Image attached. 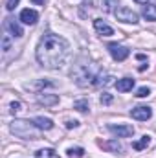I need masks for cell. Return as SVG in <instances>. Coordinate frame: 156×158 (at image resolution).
Returning <instances> with one entry per match:
<instances>
[{
    "label": "cell",
    "mask_w": 156,
    "mask_h": 158,
    "mask_svg": "<svg viewBox=\"0 0 156 158\" xmlns=\"http://www.w3.org/2000/svg\"><path fill=\"white\" fill-rule=\"evenodd\" d=\"M74 109L79 110V112H88V109H90V107H88V101H86V99H79V101L74 103Z\"/></svg>",
    "instance_id": "ac0fdd59"
},
{
    "label": "cell",
    "mask_w": 156,
    "mask_h": 158,
    "mask_svg": "<svg viewBox=\"0 0 156 158\" xmlns=\"http://www.w3.org/2000/svg\"><path fill=\"white\" fill-rule=\"evenodd\" d=\"M114 85H116V88L119 92H129V90H132V86H134V79L123 77V79H117Z\"/></svg>",
    "instance_id": "4fadbf2b"
},
{
    "label": "cell",
    "mask_w": 156,
    "mask_h": 158,
    "mask_svg": "<svg viewBox=\"0 0 156 158\" xmlns=\"http://www.w3.org/2000/svg\"><path fill=\"white\" fill-rule=\"evenodd\" d=\"M151 94V88H147V86H142V88H138V92H136V98H147Z\"/></svg>",
    "instance_id": "44dd1931"
},
{
    "label": "cell",
    "mask_w": 156,
    "mask_h": 158,
    "mask_svg": "<svg viewBox=\"0 0 156 158\" xmlns=\"http://www.w3.org/2000/svg\"><path fill=\"white\" fill-rule=\"evenodd\" d=\"M101 103H103V105H110V103H112V96L107 94V92L101 94Z\"/></svg>",
    "instance_id": "603a6c76"
},
{
    "label": "cell",
    "mask_w": 156,
    "mask_h": 158,
    "mask_svg": "<svg viewBox=\"0 0 156 158\" xmlns=\"http://www.w3.org/2000/svg\"><path fill=\"white\" fill-rule=\"evenodd\" d=\"M33 123H35V127L40 129V131H50V129H53V121L50 118H44V116L33 118Z\"/></svg>",
    "instance_id": "8fae6325"
},
{
    "label": "cell",
    "mask_w": 156,
    "mask_h": 158,
    "mask_svg": "<svg viewBox=\"0 0 156 158\" xmlns=\"http://www.w3.org/2000/svg\"><path fill=\"white\" fill-rule=\"evenodd\" d=\"M18 110H20V101H13V103H11V112L17 114Z\"/></svg>",
    "instance_id": "cb8c5ba5"
},
{
    "label": "cell",
    "mask_w": 156,
    "mask_h": 158,
    "mask_svg": "<svg viewBox=\"0 0 156 158\" xmlns=\"http://www.w3.org/2000/svg\"><path fill=\"white\" fill-rule=\"evenodd\" d=\"M143 17L147 19V20H156V4H147V6H143Z\"/></svg>",
    "instance_id": "9a60e30c"
},
{
    "label": "cell",
    "mask_w": 156,
    "mask_h": 158,
    "mask_svg": "<svg viewBox=\"0 0 156 158\" xmlns=\"http://www.w3.org/2000/svg\"><path fill=\"white\" fill-rule=\"evenodd\" d=\"M117 0H107V6H105V9L107 11H112V4H116Z\"/></svg>",
    "instance_id": "484cf974"
},
{
    "label": "cell",
    "mask_w": 156,
    "mask_h": 158,
    "mask_svg": "<svg viewBox=\"0 0 156 158\" xmlns=\"http://www.w3.org/2000/svg\"><path fill=\"white\" fill-rule=\"evenodd\" d=\"M109 131L112 134H116L117 138H129L134 134V127L132 125H109Z\"/></svg>",
    "instance_id": "8992f818"
},
{
    "label": "cell",
    "mask_w": 156,
    "mask_h": 158,
    "mask_svg": "<svg viewBox=\"0 0 156 158\" xmlns=\"http://www.w3.org/2000/svg\"><path fill=\"white\" fill-rule=\"evenodd\" d=\"M37 101H39L40 105H55V103H59V96H55V94H37Z\"/></svg>",
    "instance_id": "7c38bea8"
},
{
    "label": "cell",
    "mask_w": 156,
    "mask_h": 158,
    "mask_svg": "<svg viewBox=\"0 0 156 158\" xmlns=\"http://www.w3.org/2000/svg\"><path fill=\"white\" fill-rule=\"evenodd\" d=\"M11 132L18 138L24 140H37V127L33 121H26V119H15L9 125Z\"/></svg>",
    "instance_id": "3957f363"
},
{
    "label": "cell",
    "mask_w": 156,
    "mask_h": 158,
    "mask_svg": "<svg viewBox=\"0 0 156 158\" xmlns=\"http://www.w3.org/2000/svg\"><path fill=\"white\" fill-rule=\"evenodd\" d=\"M103 70H97L94 64H90V63H84V64H77L76 66V70H72V77L76 79V83H77L79 86H96V83H97V77H99V74H101Z\"/></svg>",
    "instance_id": "7a4b0ae2"
},
{
    "label": "cell",
    "mask_w": 156,
    "mask_h": 158,
    "mask_svg": "<svg viewBox=\"0 0 156 158\" xmlns=\"http://www.w3.org/2000/svg\"><path fill=\"white\" fill-rule=\"evenodd\" d=\"M109 52H110V55H112V59L114 61H125L127 57H129V48H125V46H119L116 42H112V44H109Z\"/></svg>",
    "instance_id": "5b68a950"
},
{
    "label": "cell",
    "mask_w": 156,
    "mask_h": 158,
    "mask_svg": "<svg viewBox=\"0 0 156 158\" xmlns=\"http://www.w3.org/2000/svg\"><path fill=\"white\" fill-rule=\"evenodd\" d=\"M94 28H96V31H97L99 35H103V37L114 35V30H112L109 24H105L103 20H99V19H96V20H94Z\"/></svg>",
    "instance_id": "30bf717a"
},
{
    "label": "cell",
    "mask_w": 156,
    "mask_h": 158,
    "mask_svg": "<svg viewBox=\"0 0 156 158\" xmlns=\"http://www.w3.org/2000/svg\"><path fill=\"white\" fill-rule=\"evenodd\" d=\"M66 153H68V156H77L79 158V156L84 155V149H83V147H70Z\"/></svg>",
    "instance_id": "ffe728a7"
},
{
    "label": "cell",
    "mask_w": 156,
    "mask_h": 158,
    "mask_svg": "<svg viewBox=\"0 0 156 158\" xmlns=\"http://www.w3.org/2000/svg\"><path fill=\"white\" fill-rule=\"evenodd\" d=\"M31 2H33V4H37V6H44V2H46V0H31Z\"/></svg>",
    "instance_id": "4316f807"
},
{
    "label": "cell",
    "mask_w": 156,
    "mask_h": 158,
    "mask_svg": "<svg viewBox=\"0 0 156 158\" xmlns=\"http://www.w3.org/2000/svg\"><path fill=\"white\" fill-rule=\"evenodd\" d=\"M35 158H61L53 149H40L35 153Z\"/></svg>",
    "instance_id": "e0dca14e"
},
{
    "label": "cell",
    "mask_w": 156,
    "mask_h": 158,
    "mask_svg": "<svg viewBox=\"0 0 156 158\" xmlns=\"http://www.w3.org/2000/svg\"><path fill=\"white\" fill-rule=\"evenodd\" d=\"M4 30H6V31H9L13 37H22V35H24L22 28H20V26H18L13 19H9V17L4 20Z\"/></svg>",
    "instance_id": "9c48e42d"
},
{
    "label": "cell",
    "mask_w": 156,
    "mask_h": 158,
    "mask_svg": "<svg viewBox=\"0 0 156 158\" xmlns=\"http://www.w3.org/2000/svg\"><path fill=\"white\" fill-rule=\"evenodd\" d=\"M149 143H151V136H147V134H145V136H142L138 142H134V143H132V147H134L136 151H142V149H145Z\"/></svg>",
    "instance_id": "2e32d148"
},
{
    "label": "cell",
    "mask_w": 156,
    "mask_h": 158,
    "mask_svg": "<svg viewBox=\"0 0 156 158\" xmlns=\"http://www.w3.org/2000/svg\"><path fill=\"white\" fill-rule=\"evenodd\" d=\"M68 40L55 33H46L37 46V61L44 68H59L68 55Z\"/></svg>",
    "instance_id": "6da1fadb"
},
{
    "label": "cell",
    "mask_w": 156,
    "mask_h": 158,
    "mask_svg": "<svg viewBox=\"0 0 156 158\" xmlns=\"http://www.w3.org/2000/svg\"><path fill=\"white\" fill-rule=\"evenodd\" d=\"M136 2H138V4H147L149 0H136Z\"/></svg>",
    "instance_id": "83f0119b"
},
{
    "label": "cell",
    "mask_w": 156,
    "mask_h": 158,
    "mask_svg": "<svg viewBox=\"0 0 156 158\" xmlns=\"http://www.w3.org/2000/svg\"><path fill=\"white\" fill-rule=\"evenodd\" d=\"M20 20L24 22V24H28V26H33L37 20H39V13L35 11V9H22L20 11Z\"/></svg>",
    "instance_id": "ba28073f"
},
{
    "label": "cell",
    "mask_w": 156,
    "mask_h": 158,
    "mask_svg": "<svg viewBox=\"0 0 156 158\" xmlns=\"http://www.w3.org/2000/svg\"><path fill=\"white\" fill-rule=\"evenodd\" d=\"M17 6H18V0H6V9L7 11H13Z\"/></svg>",
    "instance_id": "7402d4cb"
},
{
    "label": "cell",
    "mask_w": 156,
    "mask_h": 158,
    "mask_svg": "<svg viewBox=\"0 0 156 158\" xmlns=\"http://www.w3.org/2000/svg\"><path fill=\"white\" fill-rule=\"evenodd\" d=\"M130 116L134 119H138V121H147V119L153 118V109L151 107H136V109H132L130 110Z\"/></svg>",
    "instance_id": "52a82bcc"
},
{
    "label": "cell",
    "mask_w": 156,
    "mask_h": 158,
    "mask_svg": "<svg viewBox=\"0 0 156 158\" xmlns=\"http://www.w3.org/2000/svg\"><path fill=\"white\" fill-rule=\"evenodd\" d=\"M79 121H76V119H68L66 121V129H74V127H77Z\"/></svg>",
    "instance_id": "d4e9b609"
},
{
    "label": "cell",
    "mask_w": 156,
    "mask_h": 158,
    "mask_svg": "<svg viewBox=\"0 0 156 158\" xmlns=\"http://www.w3.org/2000/svg\"><path fill=\"white\" fill-rule=\"evenodd\" d=\"M114 15H116V19L119 22H125V24H136L138 22V13L132 11L127 6H121V7L114 9Z\"/></svg>",
    "instance_id": "277c9868"
},
{
    "label": "cell",
    "mask_w": 156,
    "mask_h": 158,
    "mask_svg": "<svg viewBox=\"0 0 156 158\" xmlns=\"http://www.w3.org/2000/svg\"><path fill=\"white\" fill-rule=\"evenodd\" d=\"M101 147H103V149H107V151H112V153H121V151H123V145H121L117 140L103 142V143H101Z\"/></svg>",
    "instance_id": "5bb4252c"
},
{
    "label": "cell",
    "mask_w": 156,
    "mask_h": 158,
    "mask_svg": "<svg viewBox=\"0 0 156 158\" xmlns=\"http://www.w3.org/2000/svg\"><path fill=\"white\" fill-rule=\"evenodd\" d=\"M2 50H4V53H7V52L11 50V37H9L7 33L2 35Z\"/></svg>",
    "instance_id": "d6986e66"
}]
</instances>
